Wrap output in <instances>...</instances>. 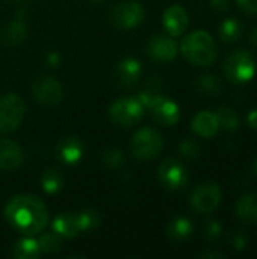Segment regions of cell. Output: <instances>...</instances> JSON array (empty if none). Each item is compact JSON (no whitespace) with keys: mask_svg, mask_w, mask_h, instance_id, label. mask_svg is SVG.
Returning a JSON list of instances; mask_svg holds the SVG:
<instances>
[{"mask_svg":"<svg viewBox=\"0 0 257 259\" xmlns=\"http://www.w3.org/2000/svg\"><path fill=\"white\" fill-rule=\"evenodd\" d=\"M211 6L218 12H226L230 8V0H211Z\"/></svg>","mask_w":257,"mask_h":259,"instance_id":"35","label":"cell"},{"mask_svg":"<svg viewBox=\"0 0 257 259\" xmlns=\"http://www.w3.org/2000/svg\"><path fill=\"white\" fill-rule=\"evenodd\" d=\"M223 71L227 80L232 83L241 85L250 82L257 71L256 59L248 50L238 49L226 58L223 64Z\"/></svg>","mask_w":257,"mask_h":259,"instance_id":"3","label":"cell"},{"mask_svg":"<svg viewBox=\"0 0 257 259\" xmlns=\"http://www.w3.org/2000/svg\"><path fill=\"white\" fill-rule=\"evenodd\" d=\"M232 246L236 252H244L248 246V237L245 232L238 231L233 237H232Z\"/></svg>","mask_w":257,"mask_h":259,"instance_id":"32","label":"cell"},{"mask_svg":"<svg viewBox=\"0 0 257 259\" xmlns=\"http://www.w3.org/2000/svg\"><path fill=\"white\" fill-rule=\"evenodd\" d=\"M254 173H256V175H257V159H256V161H254Z\"/></svg>","mask_w":257,"mask_h":259,"instance_id":"40","label":"cell"},{"mask_svg":"<svg viewBox=\"0 0 257 259\" xmlns=\"http://www.w3.org/2000/svg\"><path fill=\"white\" fill-rule=\"evenodd\" d=\"M215 114H217V118L220 123V129H224L227 132H235L239 129L241 120L235 109H232L229 106H220L215 111Z\"/></svg>","mask_w":257,"mask_h":259,"instance_id":"25","label":"cell"},{"mask_svg":"<svg viewBox=\"0 0 257 259\" xmlns=\"http://www.w3.org/2000/svg\"><path fill=\"white\" fill-rule=\"evenodd\" d=\"M238 8L248 14V15H256L257 14V0H236Z\"/></svg>","mask_w":257,"mask_h":259,"instance_id":"33","label":"cell"},{"mask_svg":"<svg viewBox=\"0 0 257 259\" xmlns=\"http://www.w3.org/2000/svg\"><path fill=\"white\" fill-rule=\"evenodd\" d=\"M164 147L162 135L155 127H141L136 131L130 141L132 155L139 161H150L161 155Z\"/></svg>","mask_w":257,"mask_h":259,"instance_id":"4","label":"cell"},{"mask_svg":"<svg viewBox=\"0 0 257 259\" xmlns=\"http://www.w3.org/2000/svg\"><path fill=\"white\" fill-rule=\"evenodd\" d=\"M15 2H27V0H15Z\"/></svg>","mask_w":257,"mask_h":259,"instance_id":"41","label":"cell"},{"mask_svg":"<svg viewBox=\"0 0 257 259\" xmlns=\"http://www.w3.org/2000/svg\"><path fill=\"white\" fill-rule=\"evenodd\" d=\"M194 232V223L188 217H176L167 226V235L174 241H185L191 238Z\"/></svg>","mask_w":257,"mask_h":259,"instance_id":"21","label":"cell"},{"mask_svg":"<svg viewBox=\"0 0 257 259\" xmlns=\"http://www.w3.org/2000/svg\"><path fill=\"white\" fill-rule=\"evenodd\" d=\"M221 188L217 182H203L191 194V206L198 214L214 212L221 202Z\"/></svg>","mask_w":257,"mask_h":259,"instance_id":"8","label":"cell"},{"mask_svg":"<svg viewBox=\"0 0 257 259\" xmlns=\"http://www.w3.org/2000/svg\"><path fill=\"white\" fill-rule=\"evenodd\" d=\"M162 24L171 36H180L189 24L188 12L180 5H171L162 15Z\"/></svg>","mask_w":257,"mask_h":259,"instance_id":"14","label":"cell"},{"mask_svg":"<svg viewBox=\"0 0 257 259\" xmlns=\"http://www.w3.org/2000/svg\"><path fill=\"white\" fill-rule=\"evenodd\" d=\"M145 52L155 61L170 62L177 56V44L170 36L156 35L148 41V44L145 47Z\"/></svg>","mask_w":257,"mask_h":259,"instance_id":"12","label":"cell"},{"mask_svg":"<svg viewBox=\"0 0 257 259\" xmlns=\"http://www.w3.org/2000/svg\"><path fill=\"white\" fill-rule=\"evenodd\" d=\"M250 39H251V44H253L254 47H257V27L253 30V33H251V38H250Z\"/></svg>","mask_w":257,"mask_h":259,"instance_id":"38","label":"cell"},{"mask_svg":"<svg viewBox=\"0 0 257 259\" xmlns=\"http://www.w3.org/2000/svg\"><path fill=\"white\" fill-rule=\"evenodd\" d=\"M200 258H224L223 253H218V252H203L198 255Z\"/></svg>","mask_w":257,"mask_h":259,"instance_id":"37","label":"cell"},{"mask_svg":"<svg viewBox=\"0 0 257 259\" xmlns=\"http://www.w3.org/2000/svg\"><path fill=\"white\" fill-rule=\"evenodd\" d=\"M179 152L185 159H195L201 153V147L197 140L194 138H185L179 144Z\"/></svg>","mask_w":257,"mask_h":259,"instance_id":"30","label":"cell"},{"mask_svg":"<svg viewBox=\"0 0 257 259\" xmlns=\"http://www.w3.org/2000/svg\"><path fill=\"white\" fill-rule=\"evenodd\" d=\"M38 246H39L41 253H44V255H53V253H58L61 250L62 238L58 234H55V232L44 234V235H41L38 238Z\"/></svg>","mask_w":257,"mask_h":259,"instance_id":"28","label":"cell"},{"mask_svg":"<svg viewBox=\"0 0 257 259\" xmlns=\"http://www.w3.org/2000/svg\"><path fill=\"white\" fill-rule=\"evenodd\" d=\"M238 217L250 225H257V193H247L236 202Z\"/></svg>","mask_w":257,"mask_h":259,"instance_id":"20","label":"cell"},{"mask_svg":"<svg viewBox=\"0 0 257 259\" xmlns=\"http://www.w3.org/2000/svg\"><path fill=\"white\" fill-rule=\"evenodd\" d=\"M145 17V9L139 2L124 0L114 5L109 12V21L115 29L130 30L138 27Z\"/></svg>","mask_w":257,"mask_h":259,"instance_id":"5","label":"cell"},{"mask_svg":"<svg viewBox=\"0 0 257 259\" xmlns=\"http://www.w3.org/2000/svg\"><path fill=\"white\" fill-rule=\"evenodd\" d=\"M42 253L38 246V240L33 238H21L14 246V256L17 259H36Z\"/></svg>","mask_w":257,"mask_h":259,"instance_id":"24","label":"cell"},{"mask_svg":"<svg viewBox=\"0 0 257 259\" xmlns=\"http://www.w3.org/2000/svg\"><path fill=\"white\" fill-rule=\"evenodd\" d=\"M144 111L145 108L138 97H121L111 105L109 118L117 126L130 127L142 118Z\"/></svg>","mask_w":257,"mask_h":259,"instance_id":"6","label":"cell"},{"mask_svg":"<svg viewBox=\"0 0 257 259\" xmlns=\"http://www.w3.org/2000/svg\"><path fill=\"white\" fill-rule=\"evenodd\" d=\"M221 88L223 83L215 74H203L197 80V90L204 96H218Z\"/></svg>","mask_w":257,"mask_h":259,"instance_id":"26","label":"cell"},{"mask_svg":"<svg viewBox=\"0 0 257 259\" xmlns=\"http://www.w3.org/2000/svg\"><path fill=\"white\" fill-rule=\"evenodd\" d=\"M147 109L151 112V117L156 123L162 126H174L180 120V108L179 105L164 96H158L151 100V103L147 106Z\"/></svg>","mask_w":257,"mask_h":259,"instance_id":"11","label":"cell"},{"mask_svg":"<svg viewBox=\"0 0 257 259\" xmlns=\"http://www.w3.org/2000/svg\"><path fill=\"white\" fill-rule=\"evenodd\" d=\"M26 36H27V26H26L24 20H20V18L9 21L0 32V38H2L3 44H6L9 47L21 44Z\"/></svg>","mask_w":257,"mask_h":259,"instance_id":"19","label":"cell"},{"mask_svg":"<svg viewBox=\"0 0 257 259\" xmlns=\"http://www.w3.org/2000/svg\"><path fill=\"white\" fill-rule=\"evenodd\" d=\"M180 52L186 61L198 67L214 64L218 55L217 44L206 30H195L186 35L180 44Z\"/></svg>","mask_w":257,"mask_h":259,"instance_id":"2","label":"cell"},{"mask_svg":"<svg viewBox=\"0 0 257 259\" xmlns=\"http://www.w3.org/2000/svg\"><path fill=\"white\" fill-rule=\"evenodd\" d=\"M88 2H91V3H101V2H105V0H88Z\"/></svg>","mask_w":257,"mask_h":259,"instance_id":"39","label":"cell"},{"mask_svg":"<svg viewBox=\"0 0 257 259\" xmlns=\"http://www.w3.org/2000/svg\"><path fill=\"white\" fill-rule=\"evenodd\" d=\"M247 123H248V126H250L251 129L257 131V108L248 112V115H247Z\"/></svg>","mask_w":257,"mask_h":259,"instance_id":"36","label":"cell"},{"mask_svg":"<svg viewBox=\"0 0 257 259\" xmlns=\"http://www.w3.org/2000/svg\"><path fill=\"white\" fill-rule=\"evenodd\" d=\"M101 164L109 168V170H115L120 168L124 164V153L118 149V147H106L103 149L101 155H100Z\"/></svg>","mask_w":257,"mask_h":259,"instance_id":"27","label":"cell"},{"mask_svg":"<svg viewBox=\"0 0 257 259\" xmlns=\"http://www.w3.org/2000/svg\"><path fill=\"white\" fill-rule=\"evenodd\" d=\"M45 64H47L50 68H56V67L61 64V55H59L56 50L47 52V55H45Z\"/></svg>","mask_w":257,"mask_h":259,"instance_id":"34","label":"cell"},{"mask_svg":"<svg viewBox=\"0 0 257 259\" xmlns=\"http://www.w3.org/2000/svg\"><path fill=\"white\" fill-rule=\"evenodd\" d=\"M55 155L65 165H74L83 156V144L77 137L68 135L56 144Z\"/></svg>","mask_w":257,"mask_h":259,"instance_id":"13","label":"cell"},{"mask_svg":"<svg viewBox=\"0 0 257 259\" xmlns=\"http://www.w3.org/2000/svg\"><path fill=\"white\" fill-rule=\"evenodd\" d=\"M204 235L209 241H217L223 235V226L217 220H209L204 226Z\"/></svg>","mask_w":257,"mask_h":259,"instance_id":"31","label":"cell"},{"mask_svg":"<svg viewBox=\"0 0 257 259\" xmlns=\"http://www.w3.org/2000/svg\"><path fill=\"white\" fill-rule=\"evenodd\" d=\"M52 229L61 238H67V240L74 238V237H77L82 232L80 226H79V222H77V215L76 214H70V212L59 214L53 220Z\"/></svg>","mask_w":257,"mask_h":259,"instance_id":"18","label":"cell"},{"mask_svg":"<svg viewBox=\"0 0 257 259\" xmlns=\"http://www.w3.org/2000/svg\"><path fill=\"white\" fill-rule=\"evenodd\" d=\"M26 114V105L17 94L0 97V134H11L18 129Z\"/></svg>","mask_w":257,"mask_h":259,"instance_id":"7","label":"cell"},{"mask_svg":"<svg viewBox=\"0 0 257 259\" xmlns=\"http://www.w3.org/2000/svg\"><path fill=\"white\" fill-rule=\"evenodd\" d=\"M33 99L42 106H56L64 99L62 85L53 76H42L32 85Z\"/></svg>","mask_w":257,"mask_h":259,"instance_id":"10","label":"cell"},{"mask_svg":"<svg viewBox=\"0 0 257 259\" xmlns=\"http://www.w3.org/2000/svg\"><path fill=\"white\" fill-rule=\"evenodd\" d=\"M23 162L24 152L20 144L12 140H0V170H15L21 167Z\"/></svg>","mask_w":257,"mask_h":259,"instance_id":"16","label":"cell"},{"mask_svg":"<svg viewBox=\"0 0 257 259\" xmlns=\"http://www.w3.org/2000/svg\"><path fill=\"white\" fill-rule=\"evenodd\" d=\"M192 131L201 138H212L220 131V123L217 114L212 111H200L195 114L191 123Z\"/></svg>","mask_w":257,"mask_h":259,"instance_id":"17","label":"cell"},{"mask_svg":"<svg viewBox=\"0 0 257 259\" xmlns=\"http://www.w3.org/2000/svg\"><path fill=\"white\" fill-rule=\"evenodd\" d=\"M77 215V222L80 226V231H91L94 228H97L100 225V215L97 214V211L94 209H83L82 212L76 214Z\"/></svg>","mask_w":257,"mask_h":259,"instance_id":"29","label":"cell"},{"mask_svg":"<svg viewBox=\"0 0 257 259\" xmlns=\"http://www.w3.org/2000/svg\"><path fill=\"white\" fill-rule=\"evenodd\" d=\"M41 187L47 194L59 193L64 187V178H62L61 171L53 167L45 168L41 176Z\"/></svg>","mask_w":257,"mask_h":259,"instance_id":"23","label":"cell"},{"mask_svg":"<svg viewBox=\"0 0 257 259\" xmlns=\"http://www.w3.org/2000/svg\"><path fill=\"white\" fill-rule=\"evenodd\" d=\"M141 74H142V65L135 58H124L117 64L115 79L120 87L132 88L135 83H138Z\"/></svg>","mask_w":257,"mask_h":259,"instance_id":"15","label":"cell"},{"mask_svg":"<svg viewBox=\"0 0 257 259\" xmlns=\"http://www.w3.org/2000/svg\"><path fill=\"white\" fill-rule=\"evenodd\" d=\"M220 38L221 41L227 42V44H232L235 41H238L241 36H242V32H244V26L239 20L236 18H226L221 24H220Z\"/></svg>","mask_w":257,"mask_h":259,"instance_id":"22","label":"cell"},{"mask_svg":"<svg viewBox=\"0 0 257 259\" xmlns=\"http://www.w3.org/2000/svg\"><path fill=\"white\" fill-rule=\"evenodd\" d=\"M5 219L15 231L30 237L45 229L48 223V212L38 197L32 194H20L6 203Z\"/></svg>","mask_w":257,"mask_h":259,"instance_id":"1","label":"cell"},{"mask_svg":"<svg viewBox=\"0 0 257 259\" xmlns=\"http://www.w3.org/2000/svg\"><path fill=\"white\" fill-rule=\"evenodd\" d=\"M158 178L164 188L170 191H180L189 182V175L186 167L173 158L165 159L158 168Z\"/></svg>","mask_w":257,"mask_h":259,"instance_id":"9","label":"cell"}]
</instances>
